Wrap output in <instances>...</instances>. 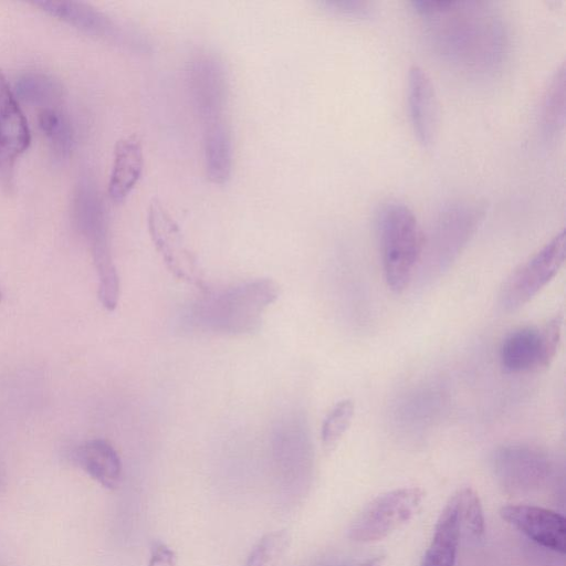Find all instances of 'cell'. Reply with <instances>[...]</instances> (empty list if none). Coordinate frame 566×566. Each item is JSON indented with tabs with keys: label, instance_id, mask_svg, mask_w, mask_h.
I'll list each match as a JSON object with an SVG mask.
<instances>
[{
	"label": "cell",
	"instance_id": "obj_1",
	"mask_svg": "<svg viewBox=\"0 0 566 566\" xmlns=\"http://www.w3.org/2000/svg\"><path fill=\"white\" fill-rule=\"evenodd\" d=\"M441 54L459 64L483 69L501 60L505 49L502 25L476 2L413 1Z\"/></svg>",
	"mask_w": 566,
	"mask_h": 566
},
{
	"label": "cell",
	"instance_id": "obj_14",
	"mask_svg": "<svg viewBox=\"0 0 566 566\" xmlns=\"http://www.w3.org/2000/svg\"><path fill=\"white\" fill-rule=\"evenodd\" d=\"M500 515L538 545L565 554L566 521L562 514L534 505L511 504L502 506Z\"/></svg>",
	"mask_w": 566,
	"mask_h": 566
},
{
	"label": "cell",
	"instance_id": "obj_22",
	"mask_svg": "<svg viewBox=\"0 0 566 566\" xmlns=\"http://www.w3.org/2000/svg\"><path fill=\"white\" fill-rule=\"evenodd\" d=\"M355 412V405L350 399L336 402L325 416L321 439L326 451L333 450L349 428Z\"/></svg>",
	"mask_w": 566,
	"mask_h": 566
},
{
	"label": "cell",
	"instance_id": "obj_13",
	"mask_svg": "<svg viewBox=\"0 0 566 566\" xmlns=\"http://www.w3.org/2000/svg\"><path fill=\"white\" fill-rule=\"evenodd\" d=\"M31 134L13 91L0 71V178L8 182L17 159L28 149Z\"/></svg>",
	"mask_w": 566,
	"mask_h": 566
},
{
	"label": "cell",
	"instance_id": "obj_19",
	"mask_svg": "<svg viewBox=\"0 0 566 566\" xmlns=\"http://www.w3.org/2000/svg\"><path fill=\"white\" fill-rule=\"evenodd\" d=\"M14 95L25 103L51 107L62 95L60 83L43 73H27L15 82Z\"/></svg>",
	"mask_w": 566,
	"mask_h": 566
},
{
	"label": "cell",
	"instance_id": "obj_24",
	"mask_svg": "<svg viewBox=\"0 0 566 566\" xmlns=\"http://www.w3.org/2000/svg\"><path fill=\"white\" fill-rule=\"evenodd\" d=\"M286 541L287 536L283 531L264 535L252 548L244 566H268L285 547Z\"/></svg>",
	"mask_w": 566,
	"mask_h": 566
},
{
	"label": "cell",
	"instance_id": "obj_20",
	"mask_svg": "<svg viewBox=\"0 0 566 566\" xmlns=\"http://www.w3.org/2000/svg\"><path fill=\"white\" fill-rule=\"evenodd\" d=\"M565 118V69L553 76L543 98L541 109L542 127L546 134H555L564 125Z\"/></svg>",
	"mask_w": 566,
	"mask_h": 566
},
{
	"label": "cell",
	"instance_id": "obj_12",
	"mask_svg": "<svg viewBox=\"0 0 566 566\" xmlns=\"http://www.w3.org/2000/svg\"><path fill=\"white\" fill-rule=\"evenodd\" d=\"M480 219V209L468 202H454L443 209L434 224L429 242V253L440 264L458 255L473 233Z\"/></svg>",
	"mask_w": 566,
	"mask_h": 566
},
{
	"label": "cell",
	"instance_id": "obj_4",
	"mask_svg": "<svg viewBox=\"0 0 566 566\" xmlns=\"http://www.w3.org/2000/svg\"><path fill=\"white\" fill-rule=\"evenodd\" d=\"M186 84L202 132L230 126L228 72L217 54L208 51L193 54L187 62Z\"/></svg>",
	"mask_w": 566,
	"mask_h": 566
},
{
	"label": "cell",
	"instance_id": "obj_15",
	"mask_svg": "<svg viewBox=\"0 0 566 566\" xmlns=\"http://www.w3.org/2000/svg\"><path fill=\"white\" fill-rule=\"evenodd\" d=\"M407 96L415 135L422 146L429 147L437 132L438 103L429 75L418 65L409 70Z\"/></svg>",
	"mask_w": 566,
	"mask_h": 566
},
{
	"label": "cell",
	"instance_id": "obj_6",
	"mask_svg": "<svg viewBox=\"0 0 566 566\" xmlns=\"http://www.w3.org/2000/svg\"><path fill=\"white\" fill-rule=\"evenodd\" d=\"M565 255L566 239L562 230L506 280L500 296L503 308L514 312L528 303L558 273Z\"/></svg>",
	"mask_w": 566,
	"mask_h": 566
},
{
	"label": "cell",
	"instance_id": "obj_11",
	"mask_svg": "<svg viewBox=\"0 0 566 566\" xmlns=\"http://www.w3.org/2000/svg\"><path fill=\"white\" fill-rule=\"evenodd\" d=\"M493 465L499 480L510 491L536 488L551 472L547 455L524 444H510L497 449Z\"/></svg>",
	"mask_w": 566,
	"mask_h": 566
},
{
	"label": "cell",
	"instance_id": "obj_18",
	"mask_svg": "<svg viewBox=\"0 0 566 566\" xmlns=\"http://www.w3.org/2000/svg\"><path fill=\"white\" fill-rule=\"evenodd\" d=\"M460 522L454 495L442 510L420 566H455Z\"/></svg>",
	"mask_w": 566,
	"mask_h": 566
},
{
	"label": "cell",
	"instance_id": "obj_26",
	"mask_svg": "<svg viewBox=\"0 0 566 566\" xmlns=\"http://www.w3.org/2000/svg\"><path fill=\"white\" fill-rule=\"evenodd\" d=\"M324 4L331 10L345 14H358L365 10V2L360 1H326Z\"/></svg>",
	"mask_w": 566,
	"mask_h": 566
},
{
	"label": "cell",
	"instance_id": "obj_8",
	"mask_svg": "<svg viewBox=\"0 0 566 566\" xmlns=\"http://www.w3.org/2000/svg\"><path fill=\"white\" fill-rule=\"evenodd\" d=\"M78 214L98 276V298L106 310L113 311L119 298V277L111 252L107 220L95 193H85Z\"/></svg>",
	"mask_w": 566,
	"mask_h": 566
},
{
	"label": "cell",
	"instance_id": "obj_28",
	"mask_svg": "<svg viewBox=\"0 0 566 566\" xmlns=\"http://www.w3.org/2000/svg\"><path fill=\"white\" fill-rule=\"evenodd\" d=\"M0 301H1V293H0Z\"/></svg>",
	"mask_w": 566,
	"mask_h": 566
},
{
	"label": "cell",
	"instance_id": "obj_23",
	"mask_svg": "<svg viewBox=\"0 0 566 566\" xmlns=\"http://www.w3.org/2000/svg\"><path fill=\"white\" fill-rule=\"evenodd\" d=\"M460 527H464L476 539L484 535V516L480 499L471 488H463L454 494Z\"/></svg>",
	"mask_w": 566,
	"mask_h": 566
},
{
	"label": "cell",
	"instance_id": "obj_10",
	"mask_svg": "<svg viewBox=\"0 0 566 566\" xmlns=\"http://www.w3.org/2000/svg\"><path fill=\"white\" fill-rule=\"evenodd\" d=\"M33 4L95 36L125 45L142 54L150 51V43L145 34L123 28L90 4L76 1H36Z\"/></svg>",
	"mask_w": 566,
	"mask_h": 566
},
{
	"label": "cell",
	"instance_id": "obj_27",
	"mask_svg": "<svg viewBox=\"0 0 566 566\" xmlns=\"http://www.w3.org/2000/svg\"><path fill=\"white\" fill-rule=\"evenodd\" d=\"M384 562H385L384 556H376V557L365 560L364 563H361L358 566H384Z\"/></svg>",
	"mask_w": 566,
	"mask_h": 566
},
{
	"label": "cell",
	"instance_id": "obj_21",
	"mask_svg": "<svg viewBox=\"0 0 566 566\" xmlns=\"http://www.w3.org/2000/svg\"><path fill=\"white\" fill-rule=\"evenodd\" d=\"M39 127L50 140L53 149L66 155L72 148V127L65 115L55 107L41 108L38 116Z\"/></svg>",
	"mask_w": 566,
	"mask_h": 566
},
{
	"label": "cell",
	"instance_id": "obj_7",
	"mask_svg": "<svg viewBox=\"0 0 566 566\" xmlns=\"http://www.w3.org/2000/svg\"><path fill=\"white\" fill-rule=\"evenodd\" d=\"M562 324L557 315L542 327L526 326L509 334L500 348L503 370L524 374L546 368L556 355Z\"/></svg>",
	"mask_w": 566,
	"mask_h": 566
},
{
	"label": "cell",
	"instance_id": "obj_16",
	"mask_svg": "<svg viewBox=\"0 0 566 566\" xmlns=\"http://www.w3.org/2000/svg\"><path fill=\"white\" fill-rule=\"evenodd\" d=\"M144 168V151L135 135L120 138L114 148L108 180V195L115 202L124 201L137 185Z\"/></svg>",
	"mask_w": 566,
	"mask_h": 566
},
{
	"label": "cell",
	"instance_id": "obj_5",
	"mask_svg": "<svg viewBox=\"0 0 566 566\" xmlns=\"http://www.w3.org/2000/svg\"><path fill=\"white\" fill-rule=\"evenodd\" d=\"M423 499L419 488H400L373 500L352 522L348 537L358 543L380 541L407 523Z\"/></svg>",
	"mask_w": 566,
	"mask_h": 566
},
{
	"label": "cell",
	"instance_id": "obj_17",
	"mask_svg": "<svg viewBox=\"0 0 566 566\" xmlns=\"http://www.w3.org/2000/svg\"><path fill=\"white\" fill-rule=\"evenodd\" d=\"M76 464L102 486L116 489L122 480V462L115 448L104 439H92L73 452Z\"/></svg>",
	"mask_w": 566,
	"mask_h": 566
},
{
	"label": "cell",
	"instance_id": "obj_2",
	"mask_svg": "<svg viewBox=\"0 0 566 566\" xmlns=\"http://www.w3.org/2000/svg\"><path fill=\"white\" fill-rule=\"evenodd\" d=\"M202 292L186 313L188 324L214 334L245 335L261 327L263 314L279 297L280 289L273 280L260 277Z\"/></svg>",
	"mask_w": 566,
	"mask_h": 566
},
{
	"label": "cell",
	"instance_id": "obj_9",
	"mask_svg": "<svg viewBox=\"0 0 566 566\" xmlns=\"http://www.w3.org/2000/svg\"><path fill=\"white\" fill-rule=\"evenodd\" d=\"M147 226L154 247L169 272L201 291L207 290L178 223L157 199L148 206Z\"/></svg>",
	"mask_w": 566,
	"mask_h": 566
},
{
	"label": "cell",
	"instance_id": "obj_25",
	"mask_svg": "<svg viewBox=\"0 0 566 566\" xmlns=\"http://www.w3.org/2000/svg\"><path fill=\"white\" fill-rule=\"evenodd\" d=\"M177 556L175 552L165 544H156L151 548L148 566H176Z\"/></svg>",
	"mask_w": 566,
	"mask_h": 566
},
{
	"label": "cell",
	"instance_id": "obj_3",
	"mask_svg": "<svg viewBox=\"0 0 566 566\" xmlns=\"http://www.w3.org/2000/svg\"><path fill=\"white\" fill-rule=\"evenodd\" d=\"M377 228L385 281L392 292L401 293L424 252V234L412 210L397 200L380 207Z\"/></svg>",
	"mask_w": 566,
	"mask_h": 566
}]
</instances>
